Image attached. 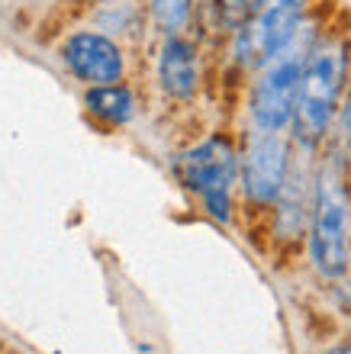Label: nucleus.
<instances>
[{"instance_id": "1", "label": "nucleus", "mask_w": 351, "mask_h": 354, "mask_svg": "<svg viewBox=\"0 0 351 354\" xmlns=\"http://www.w3.org/2000/svg\"><path fill=\"white\" fill-rule=\"evenodd\" d=\"M345 71H348V48L342 39L329 36L309 46L303 71H300V84H296L294 120H290L296 126V136L309 145L323 139L332 122Z\"/></svg>"}, {"instance_id": "2", "label": "nucleus", "mask_w": 351, "mask_h": 354, "mask_svg": "<svg viewBox=\"0 0 351 354\" xmlns=\"http://www.w3.org/2000/svg\"><path fill=\"white\" fill-rule=\"evenodd\" d=\"M313 46V23L300 19L287 42L271 58L261 62V75L251 91V120L264 132H280L294 120V100L306 52Z\"/></svg>"}, {"instance_id": "3", "label": "nucleus", "mask_w": 351, "mask_h": 354, "mask_svg": "<svg viewBox=\"0 0 351 354\" xmlns=\"http://www.w3.org/2000/svg\"><path fill=\"white\" fill-rule=\"evenodd\" d=\"M351 200L339 161H329L316 180L313 219H309V254L319 274L342 277L351 254Z\"/></svg>"}, {"instance_id": "4", "label": "nucleus", "mask_w": 351, "mask_h": 354, "mask_svg": "<svg viewBox=\"0 0 351 354\" xmlns=\"http://www.w3.org/2000/svg\"><path fill=\"white\" fill-rule=\"evenodd\" d=\"M235 174H239V158L226 139H206L200 142L197 149H190L181 158V177L184 184L200 194L206 213L216 216V219H229V194L232 184H235Z\"/></svg>"}, {"instance_id": "5", "label": "nucleus", "mask_w": 351, "mask_h": 354, "mask_svg": "<svg viewBox=\"0 0 351 354\" xmlns=\"http://www.w3.org/2000/svg\"><path fill=\"white\" fill-rule=\"evenodd\" d=\"M300 13L303 0H258L235 39V55L242 65H261L264 58L274 55L303 19Z\"/></svg>"}, {"instance_id": "6", "label": "nucleus", "mask_w": 351, "mask_h": 354, "mask_svg": "<svg viewBox=\"0 0 351 354\" xmlns=\"http://www.w3.org/2000/svg\"><path fill=\"white\" fill-rule=\"evenodd\" d=\"M287 180V142L280 132L261 129L249 142L245 165H242V187L249 200L255 203H271L278 200Z\"/></svg>"}, {"instance_id": "7", "label": "nucleus", "mask_w": 351, "mask_h": 354, "mask_svg": "<svg viewBox=\"0 0 351 354\" xmlns=\"http://www.w3.org/2000/svg\"><path fill=\"white\" fill-rule=\"evenodd\" d=\"M62 58L87 84H113L123 77V55L116 42L97 32H74L62 48Z\"/></svg>"}, {"instance_id": "8", "label": "nucleus", "mask_w": 351, "mask_h": 354, "mask_svg": "<svg viewBox=\"0 0 351 354\" xmlns=\"http://www.w3.org/2000/svg\"><path fill=\"white\" fill-rule=\"evenodd\" d=\"M158 77L171 97L187 100L197 91V52L184 39H168L158 58Z\"/></svg>"}, {"instance_id": "9", "label": "nucleus", "mask_w": 351, "mask_h": 354, "mask_svg": "<svg viewBox=\"0 0 351 354\" xmlns=\"http://www.w3.org/2000/svg\"><path fill=\"white\" fill-rule=\"evenodd\" d=\"M87 106L107 122H126L132 116V93L120 84H93L87 91Z\"/></svg>"}, {"instance_id": "10", "label": "nucleus", "mask_w": 351, "mask_h": 354, "mask_svg": "<svg viewBox=\"0 0 351 354\" xmlns=\"http://www.w3.org/2000/svg\"><path fill=\"white\" fill-rule=\"evenodd\" d=\"M190 3L194 0H152V13H155L158 26L168 29V32H174L187 23L190 17Z\"/></svg>"}, {"instance_id": "11", "label": "nucleus", "mask_w": 351, "mask_h": 354, "mask_svg": "<svg viewBox=\"0 0 351 354\" xmlns=\"http://www.w3.org/2000/svg\"><path fill=\"white\" fill-rule=\"evenodd\" d=\"M342 132H345V139H351V97L342 106Z\"/></svg>"}, {"instance_id": "12", "label": "nucleus", "mask_w": 351, "mask_h": 354, "mask_svg": "<svg viewBox=\"0 0 351 354\" xmlns=\"http://www.w3.org/2000/svg\"><path fill=\"white\" fill-rule=\"evenodd\" d=\"M329 354H351V345H342V348H335V351H329Z\"/></svg>"}]
</instances>
